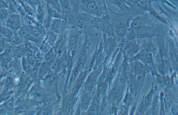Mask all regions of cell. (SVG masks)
Instances as JSON below:
<instances>
[{
    "mask_svg": "<svg viewBox=\"0 0 178 115\" xmlns=\"http://www.w3.org/2000/svg\"><path fill=\"white\" fill-rule=\"evenodd\" d=\"M155 94V88L153 85L151 90L143 98L139 104L138 108V114H143L146 112L152 103Z\"/></svg>",
    "mask_w": 178,
    "mask_h": 115,
    "instance_id": "6",
    "label": "cell"
},
{
    "mask_svg": "<svg viewBox=\"0 0 178 115\" xmlns=\"http://www.w3.org/2000/svg\"><path fill=\"white\" fill-rule=\"evenodd\" d=\"M68 28L67 24L63 19H54L52 20L51 29L57 34H60L66 31Z\"/></svg>",
    "mask_w": 178,
    "mask_h": 115,
    "instance_id": "10",
    "label": "cell"
},
{
    "mask_svg": "<svg viewBox=\"0 0 178 115\" xmlns=\"http://www.w3.org/2000/svg\"><path fill=\"white\" fill-rule=\"evenodd\" d=\"M10 78H7V79L6 80V81H5V84H6V85H8L10 83Z\"/></svg>",
    "mask_w": 178,
    "mask_h": 115,
    "instance_id": "36",
    "label": "cell"
},
{
    "mask_svg": "<svg viewBox=\"0 0 178 115\" xmlns=\"http://www.w3.org/2000/svg\"><path fill=\"white\" fill-rule=\"evenodd\" d=\"M115 45V40L114 38L108 37L104 35L103 43V47L107 56L110 54Z\"/></svg>",
    "mask_w": 178,
    "mask_h": 115,
    "instance_id": "13",
    "label": "cell"
},
{
    "mask_svg": "<svg viewBox=\"0 0 178 115\" xmlns=\"http://www.w3.org/2000/svg\"><path fill=\"white\" fill-rule=\"evenodd\" d=\"M18 109L20 112H25L27 110V108L25 106H21Z\"/></svg>",
    "mask_w": 178,
    "mask_h": 115,
    "instance_id": "35",
    "label": "cell"
},
{
    "mask_svg": "<svg viewBox=\"0 0 178 115\" xmlns=\"http://www.w3.org/2000/svg\"><path fill=\"white\" fill-rule=\"evenodd\" d=\"M67 34L68 30L59 34L60 35L57 37L53 47L54 51L57 56L61 55L64 51L67 49Z\"/></svg>",
    "mask_w": 178,
    "mask_h": 115,
    "instance_id": "5",
    "label": "cell"
},
{
    "mask_svg": "<svg viewBox=\"0 0 178 115\" xmlns=\"http://www.w3.org/2000/svg\"><path fill=\"white\" fill-rule=\"evenodd\" d=\"M121 80L117 83L111 89L109 94V99L115 102L116 105L118 104L123 97L124 85L123 82Z\"/></svg>",
    "mask_w": 178,
    "mask_h": 115,
    "instance_id": "7",
    "label": "cell"
},
{
    "mask_svg": "<svg viewBox=\"0 0 178 115\" xmlns=\"http://www.w3.org/2000/svg\"><path fill=\"white\" fill-rule=\"evenodd\" d=\"M155 69L157 73L161 76H165L167 73V68L164 62L161 64H155Z\"/></svg>",
    "mask_w": 178,
    "mask_h": 115,
    "instance_id": "23",
    "label": "cell"
},
{
    "mask_svg": "<svg viewBox=\"0 0 178 115\" xmlns=\"http://www.w3.org/2000/svg\"><path fill=\"white\" fill-rule=\"evenodd\" d=\"M132 73L134 74L136 80L138 82L141 83L145 76L146 72V67L145 65L138 60H136L134 62L132 66Z\"/></svg>",
    "mask_w": 178,
    "mask_h": 115,
    "instance_id": "8",
    "label": "cell"
},
{
    "mask_svg": "<svg viewBox=\"0 0 178 115\" xmlns=\"http://www.w3.org/2000/svg\"><path fill=\"white\" fill-rule=\"evenodd\" d=\"M48 16L54 19H63L62 15L60 14L57 11L51 7L48 8Z\"/></svg>",
    "mask_w": 178,
    "mask_h": 115,
    "instance_id": "26",
    "label": "cell"
},
{
    "mask_svg": "<svg viewBox=\"0 0 178 115\" xmlns=\"http://www.w3.org/2000/svg\"><path fill=\"white\" fill-rule=\"evenodd\" d=\"M127 31L126 26L124 23L118 24L115 28V33L119 37L122 38L125 36Z\"/></svg>",
    "mask_w": 178,
    "mask_h": 115,
    "instance_id": "20",
    "label": "cell"
},
{
    "mask_svg": "<svg viewBox=\"0 0 178 115\" xmlns=\"http://www.w3.org/2000/svg\"><path fill=\"white\" fill-rule=\"evenodd\" d=\"M80 102L75 115H84L91 102L95 93H92L81 89L80 91Z\"/></svg>",
    "mask_w": 178,
    "mask_h": 115,
    "instance_id": "3",
    "label": "cell"
},
{
    "mask_svg": "<svg viewBox=\"0 0 178 115\" xmlns=\"http://www.w3.org/2000/svg\"><path fill=\"white\" fill-rule=\"evenodd\" d=\"M6 4L3 1H0V9H4L6 7Z\"/></svg>",
    "mask_w": 178,
    "mask_h": 115,
    "instance_id": "34",
    "label": "cell"
},
{
    "mask_svg": "<svg viewBox=\"0 0 178 115\" xmlns=\"http://www.w3.org/2000/svg\"><path fill=\"white\" fill-rule=\"evenodd\" d=\"M137 3L139 6L144 9L151 10V7L149 5V3L146 0H138Z\"/></svg>",
    "mask_w": 178,
    "mask_h": 115,
    "instance_id": "29",
    "label": "cell"
},
{
    "mask_svg": "<svg viewBox=\"0 0 178 115\" xmlns=\"http://www.w3.org/2000/svg\"><path fill=\"white\" fill-rule=\"evenodd\" d=\"M171 110L172 114L173 115H178V105L173 103L171 107Z\"/></svg>",
    "mask_w": 178,
    "mask_h": 115,
    "instance_id": "31",
    "label": "cell"
},
{
    "mask_svg": "<svg viewBox=\"0 0 178 115\" xmlns=\"http://www.w3.org/2000/svg\"><path fill=\"white\" fill-rule=\"evenodd\" d=\"M154 44L151 41H147L143 45V49L139 53L143 54H152L155 50Z\"/></svg>",
    "mask_w": 178,
    "mask_h": 115,
    "instance_id": "21",
    "label": "cell"
},
{
    "mask_svg": "<svg viewBox=\"0 0 178 115\" xmlns=\"http://www.w3.org/2000/svg\"><path fill=\"white\" fill-rule=\"evenodd\" d=\"M2 54L0 55V61H1V59H2Z\"/></svg>",
    "mask_w": 178,
    "mask_h": 115,
    "instance_id": "37",
    "label": "cell"
},
{
    "mask_svg": "<svg viewBox=\"0 0 178 115\" xmlns=\"http://www.w3.org/2000/svg\"><path fill=\"white\" fill-rule=\"evenodd\" d=\"M150 11V14H151V15H152L153 17H155V19H157V20H159L162 22L165 23H167V21L166 20L164 19L161 16H160L156 11L153 10V9H151Z\"/></svg>",
    "mask_w": 178,
    "mask_h": 115,
    "instance_id": "28",
    "label": "cell"
},
{
    "mask_svg": "<svg viewBox=\"0 0 178 115\" xmlns=\"http://www.w3.org/2000/svg\"><path fill=\"white\" fill-rule=\"evenodd\" d=\"M5 106L7 108H12L14 105L13 100H9L5 104Z\"/></svg>",
    "mask_w": 178,
    "mask_h": 115,
    "instance_id": "33",
    "label": "cell"
},
{
    "mask_svg": "<svg viewBox=\"0 0 178 115\" xmlns=\"http://www.w3.org/2000/svg\"><path fill=\"white\" fill-rule=\"evenodd\" d=\"M40 67L39 76L41 80L43 79L46 76L52 72L51 70L50 66L46 63L45 61L41 63Z\"/></svg>",
    "mask_w": 178,
    "mask_h": 115,
    "instance_id": "18",
    "label": "cell"
},
{
    "mask_svg": "<svg viewBox=\"0 0 178 115\" xmlns=\"http://www.w3.org/2000/svg\"><path fill=\"white\" fill-rule=\"evenodd\" d=\"M131 93L128 90H127L125 96L124 97L123 100V102L125 106H128L130 104L131 99Z\"/></svg>",
    "mask_w": 178,
    "mask_h": 115,
    "instance_id": "30",
    "label": "cell"
},
{
    "mask_svg": "<svg viewBox=\"0 0 178 115\" xmlns=\"http://www.w3.org/2000/svg\"><path fill=\"white\" fill-rule=\"evenodd\" d=\"M157 80L160 84H163L168 88H171L173 87L174 84V74L171 76L166 75L161 76L157 74Z\"/></svg>",
    "mask_w": 178,
    "mask_h": 115,
    "instance_id": "12",
    "label": "cell"
},
{
    "mask_svg": "<svg viewBox=\"0 0 178 115\" xmlns=\"http://www.w3.org/2000/svg\"><path fill=\"white\" fill-rule=\"evenodd\" d=\"M126 46L127 50L131 54H136L139 50V45L136 39L129 41Z\"/></svg>",
    "mask_w": 178,
    "mask_h": 115,
    "instance_id": "19",
    "label": "cell"
},
{
    "mask_svg": "<svg viewBox=\"0 0 178 115\" xmlns=\"http://www.w3.org/2000/svg\"><path fill=\"white\" fill-rule=\"evenodd\" d=\"M0 34L6 38H10L12 37L13 33L9 29L0 26Z\"/></svg>",
    "mask_w": 178,
    "mask_h": 115,
    "instance_id": "25",
    "label": "cell"
},
{
    "mask_svg": "<svg viewBox=\"0 0 178 115\" xmlns=\"http://www.w3.org/2000/svg\"><path fill=\"white\" fill-rule=\"evenodd\" d=\"M78 98V95H75L70 91L63 94L61 105L57 115H73L75 105Z\"/></svg>",
    "mask_w": 178,
    "mask_h": 115,
    "instance_id": "1",
    "label": "cell"
},
{
    "mask_svg": "<svg viewBox=\"0 0 178 115\" xmlns=\"http://www.w3.org/2000/svg\"><path fill=\"white\" fill-rule=\"evenodd\" d=\"M54 104L52 102L45 103L41 107L38 114L40 115H53Z\"/></svg>",
    "mask_w": 178,
    "mask_h": 115,
    "instance_id": "15",
    "label": "cell"
},
{
    "mask_svg": "<svg viewBox=\"0 0 178 115\" xmlns=\"http://www.w3.org/2000/svg\"><path fill=\"white\" fill-rule=\"evenodd\" d=\"M81 34L80 30L76 27H72L68 31L67 49L73 55H75Z\"/></svg>",
    "mask_w": 178,
    "mask_h": 115,
    "instance_id": "2",
    "label": "cell"
},
{
    "mask_svg": "<svg viewBox=\"0 0 178 115\" xmlns=\"http://www.w3.org/2000/svg\"><path fill=\"white\" fill-rule=\"evenodd\" d=\"M92 69L86 67L79 73L76 80L72 85L70 92L75 95H79V93L84 83L86 78Z\"/></svg>",
    "mask_w": 178,
    "mask_h": 115,
    "instance_id": "4",
    "label": "cell"
},
{
    "mask_svg": "<svg viewBox=\"0 0 178 115\" xmlns=\"http://www.w3.org/2000/svg\"><path fill=\"white\" fill-rule=\"evenodd\" d=\"M60 3L65 9L68 10L69 7V0H60Z\"/></svg>",
    "mask_w": 178,
    "mask_h": 115,
    "instance_id": "32",
    "label": "cell"
},
{
    "mask_svg": "<svg viewBox=\"0 0 178 115\" xmlns=\"http://www.w3.org/2000/svg\"><path fill=\"white\" fill-rule=\"evenodd\" d=\"M46 35L44 39L52 47H53L57 38V34L54 33L51 29L46 30Z\"/></svg>",
    "mask_w": 178,
    "mask_h": 115,
    "instance_id": "17",
    "label": "cell"
},
{
    "mask_svg": "<svg viewBox=\"0 0 178 115\" xmlns=\"http://www.w3.org/2000/svg\"><path fill=\"white\" fill-rule=\"evenodd\" d=\"M7 23L9 27L13 31H17L20 27V17L16 14L10 15L8 18Z\"/></svg>",
    "mask_w": 178,
    "mask_h": 115,
    "instance_id": "14",
    "label": "cell"
},
{
    "mask_svg": "<svg viewBox=\"0 0 178 115\" xmlns=\"http://www.w3.org/2000/svg\"><path fill=\"white\" fill-rule=\"evenodd\" d=\"M125 36L126 39L128 41L135 39L136 37V33L135 29L130 28V29L127 31Z\"/></svg>",
    "mask_w": 178,
    "mask_h": 115,
    "instance_id": "27",
    "label": "cell"
},
{
    "mask_svg": "<svg viewBox=\"0 0 178 115\" xmlns=\"http://www.w3.org/2000/svg\"><path fill=\"white\" fill-rule=\"evenodd\" d=\"M101 97L95 93L91 102L84 115H98L100 112L99 104Z\"/></svg>",
    "mask_w": 178,
    "mask_h": 115,
    "instance_id": "11",
    "label": "cell"
},
{
    "mask_svg": "<svg viewBox=\"0 0 178 115\" xmlns=\"http://www.w3.org/2000/svg\"><path fill=\"white\" fill-rule=\"evenodd\" d=\"M146 23V20L142 16H137L133 19L131 24V28L135 29L140 28L144 26Z\"/></svg>",
    "mask_w": 178,
    "mask_h": 115,
    "instance_id": "16",
    "label": "cell"
},
{
    "mask_svg": "<svg viewBox=\"0 0 178 115\" xmlns=\"http://www.w3.org/2000/svg\"><path fill=\"white\" fill-rule=\"evenodd\" d=\"M39 47L44 55L49 52L52 48H53L44 39L43 42Z\"/></svg>",
    "mask_w": 178,
    "mask_h": 115,
    "instance_id": "24",
    "label": "cell"
},
{
    "mask_svg": "<svg viewBox=\"0 0 178 115\" xmlns=\"http://www.w3.org/2000/svg\"><path fill=\"white\" fill-rule=\"evenodd\" d=\"M57 57V56L55 53L53 48H52L49 52L44 55L45 61L51 66L52 64L56 59Z\"/></svg>",
    "mask_w": 178,
    "mask_h": 115,
    "instance_id": "22",
    "label": "cell"
},
{
    "mask_svg": "<svg viewBox=\"0 0 178 115\" xmlns=\"http://www.w3.org/2000/svg\"><path fill=\"white\" fill-rule=\"evenodd\" d=\"M52 71L56 74H60L63 77L66 74L65 66L62 56H58L56 59L51 65Z\"/></svg>",
    "mask_w": 178,
    "mask_h": 115,
    "instance_id": "9",
    "label": "cell"
}]
</instances>
